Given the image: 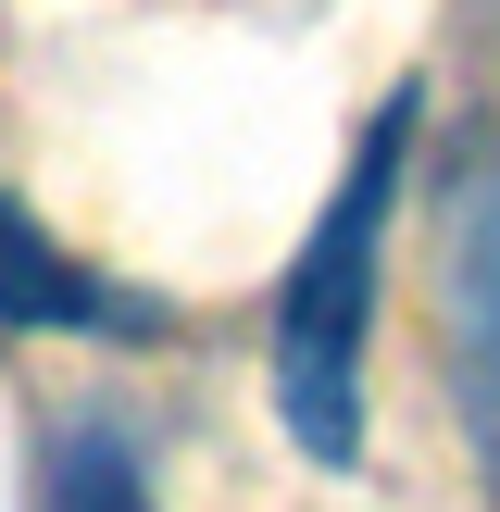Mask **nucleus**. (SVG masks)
Here are the masks:
<instances>
[{"label":"nucleus","instance_id":"1","mask_svg":"<svg viewBox=\"0 0 500 512\" xmlns=\"http://www.w3.org/2000/svg\"><path fill=\"white\" fill-rule=\"evenodd\" d=\"M400 163H413V88L375 100L338 200L275 275V425L300 463H363V325H375V250H388Z\"/></svg>","mask_w":500,"mask_h":512},{"label":"nucleus","instance_id":"2","mask_svg":"<svg viewBox=\"0 0 500 512\" xmlns=\"http://www.w3.org/2000/svg\"><path fill=\"white\" fill-rule=\"evenodd\" d=\"M438 350H450V400H463L475 450L500 463V150H475L438 225Z\"/></svg>","mask_w":500,"mask_h":512},{"label":"nucleus","instance_id":"3","mask_svg":"<svg viewBox=\"0 0 500 512\" xmlns=\"http://www.w3.org/2000/svg\"><path fill=\"white\" fill-rule=\"evenodd\" d=\"M0 313H13V325H63V338H150V325H163L138 288L88 275L25 200H0Z\"/></svg>","mask_w":500,"mask_h":512},{"label":"nucleus","instance_id":"4","mask_svg":"<svg viewBox=\"0 0 500 512\" xmlns=\"http://www.w3.org/2000/svg\"><path fill=\"white\" fill-rule=\"evenodd\" d=\"M38 512H150V475L113 425H63L38 463Z\"/></svg>","mask_w":500,"mask_h":512}]
</instances>
